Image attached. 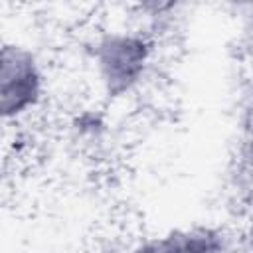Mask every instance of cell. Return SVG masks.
Returning <instances> with one entry per match:
<instances>
[{
  "label": "cell",
  "mask_w": 253,
  "mask_h": 253,
  "mask_svg": "<svg viewBox=\"0 0 253 253\" xmlns=\"http://www.w3.org/2000/svg\"><path fill=\"white\" fill-rule=\"evenodd\" d=\"M152 55L150 42L136 32H105L93 45L103 91L111 99L130 93L142 79Z\"/></svg>",
  "instance_id": "cell-1"
},
{
  "label": "cell",
  "mask_w": 253,
  "mask_h": 253,
  "mask_svg": "<svg viewBox=\"0 0 253 253\" xmlns=\"http://www.w3.org/2000/svg\"><path fill=\"white\" fill-rule=\"evenodd\" d=\"M43 75L36 55L16 43H4L0 53V111L4 119H18L38 105Z\"/></svg>",
  "instance_id": "cell-2"
},
{
  "label": "cell",
  "mask_w": 253,
  "mask_h": 253,
  "mask_svg": "<svg viewBox=\"0 0 253 253\" xmlns=\"http://www.w3.org/2000/svg\"><path fill=\"white\" fill-rule=\"evenodd\" d=\"M184 253H223V235L211 227H194L182 231Z\"/></svg>",
  "instance_id": "cell-3"
},
{
  "label": "cell",
  "mask_w": 253,
  "mask_h": 253,
  "mask_svg": "<svg viewBox=\"0 0 253 253\" xmlns=\"http://www.w3.org/2000/svg\"><path fill=\"white\" fill-rule=\"evenodd\" d=\"M128 253H184L182 231H172L162 237L146 239V241L134 245Z\"/></svg>",
  "instance_id": "cell-4"
}]
</instances>
